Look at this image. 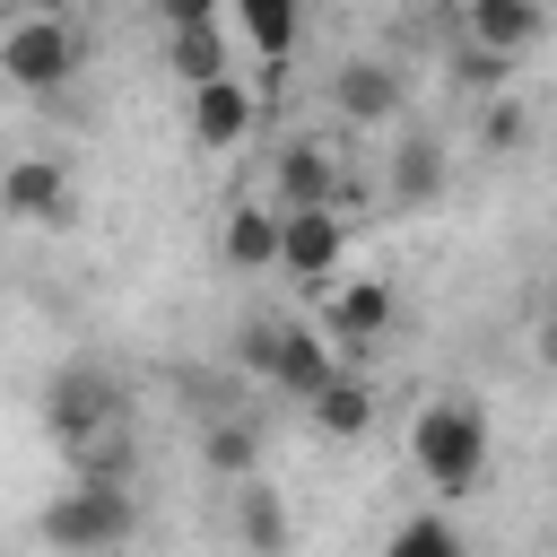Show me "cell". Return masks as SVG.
Returning a JSON list of instances; mask_svg holds the SVG:
<instances>
[{"instance_id": "obj_13", "label": "cell", "mask_w": 557, "mask_h": 557, "mask_svg": "<svg viewBox=\"0 0 557 557\" xmlns=\"http://www.w3.org/2000/svg\"><path fill=\"white\" fill-rule=\"evenodd\" d=\"M331 191H339L331 148H322V139H287L278 165H270V200H278V209H305V200H331Z\"/></svg>"}, {"instance_id": "obj_25", "label": "cell", "mask_w": 557, "mask_h": 557, "mask_svg": "<svg viewBox=\"0 0 557 557\" xmlns=\"http://www.w3.org/2000/svg\"><path fill=\"white\" fill-rule=\"evenodd\" d=\"M531 348H540V366H548V374H557V313H548V322H540V331H531Z\"/></svg>"}, {"instance_id": "obj_14", "label": "cell", "mask_w": 557, "mask_h": 557, "mask_svg": "<svg viewBox=\"0 0 557 557\" xmlns=\"http://www.w3.org/2000/svg\"><path fill=\"white\" fill-rule=\"evenodd\" d=\"M218 252H226L235 270H278V200H235Z\"/></svg>"}, {"instance_id": "obj_7", "label": "cell", "mask_w": 557, "mask_h": 557, "mask_svg": "<svg viewBox=\"0 0 557 557\" xmlns=\"http://www.w3.org/2000/svg\"><path fill=\"white\" fill-rule=\"evenodd\" d=\"M244 139H252V87H244L235 70L200 78V87H191V148L226 157V148H244Z\"/></svg>"}, {"instance_id": "obj_16", "label": "cell", "mask_w": 557, "mask_h": 557, "mask_svg": "<svg viewBox=\"0 0 557 557\" xmlns=\"http://www.w3.org/2000/svg\"><path fill=\"white\" fill-rule=\"evenodd\" d=\"M235 531H244V548H287V540H296V522H287L278 487H261V470H252V479H235Z\"/></svg>"}, {"instance_id": "obj_9", "label": "cell", "mask_w": 557, "mask_h": 557, "mask_svg": "<svg viewBox=\"0 0 557 557\" xmlns=\"http://www.w3.org/2000/svg\"><path fill=\"white\" fill-rule=\"evenodd\" d=\"M331 104H339L348 131H383V122H400V70L392 61H339Z\"/></svg>"}, {"instance_id": "obj_19", "label": "cell", "mask_w": 557, "mask_h": 557, "mask_svg": "<svg viewBox=\"0 0 557 557\" xmlns=\"http://www.w3.org/2000/svg\"><path fill=\"white\" fill-rule=\"evenodd\" d=\"M165 61H174V78H183V87H200V78H218V70H226V35H218V17H191V26H165Z\"/></svg>"}, {"instance_id": "obj_11", "label": "cell", "mask_w": 557, "mask_h": 557, "mask_svg": "<svg viewBox=\"0 0 557 557\" xmlns=\"http://www.w3.org/2000/svg\"><path fill=\"white\" fill-rule=\"evenodd\" d=\"M322 331H331L339 357H348V348H374V339L392 331V287H383V278H348V287H331Z\"/></svg>"}, {"instance_id": "obj_12", "label": "cell", "mask_w": 557, "mask_h": 557, "mask_svg": "<svg viewBox=\"0 0 557 557\" xmlns=\"http://www.w3.org/2000/svg\"><path fill=\"white\" fill-rule=\"evenodd\" d=\"M200 470L226 479V487L252 479V470H261V426H252L244 409H209V418H200Z\"/></svg>"}, {"instance_id": "obj_26", "label": "cell", "mask_w": 557, "mask_h": 557, "mask_svg": "<svg viewBox=\"0 0 557 557\" xmlns=\"http://www.w3.org/2000/svg\"><path fill=\"white\" fill-rule=\"evenodd\" d=\"M548 487H557V444H548Z\"/></svg>"}, {"instance_id": "obj_10", "label": "cell", "mask_w": 557, "mask_h": 557, "mask_svg": "<svg viewBox=\"0 0 557 557\" xmlns=\"http://www.w3.org/2000/svg\"><path fill=\"white\" fill-rule=\"evenodd\" d=\"M444 183H453V157H444V139H426V131L392 139V174H383L392 209H435V200H444Z\"/></svg>"}, {"instance_id": "obj_17", "label": "cell", "mask_w": 557, "mask_h": 557, "mask_svg": "<svg viewBox=\"0 0 557 557\" xmlns=\"http://www.w3.org/2000/svg\"><path fill=\"white\" fill-rule=\"evenodd\" d=\"M470 44H487V52L540 44V0H470Z\"/></svg>"}, {"instance_id": "obj_23", "label": "cell", "mask_w": 557, "mask_h": 557, "mask_svg": "<svg viewBox=\"0 0 557 557\" xmlns=\"http://www.w3.org/2000/svg\"><path fill=\"white\" fill-rule=\"evenodd\" d=\"M505 70H513V52H487V44H461V52H453V78H461L470 96H496Z\"/></svg>"}, {"instance_id": "obj_6", "label": "cell", "mask_w": 557, "mask_h": 557, "mask_svg": "<svg viewBox=\"0 0 557 557\" xmlns=\"http://www.w3.org/2000/svg\"><path fill=\"white\" fill-rule=\"evenodd\" d=\"M0 209L17 226H78V183H70L61 157H17L0 174Z\"/></svg>"}, {"instance_id": "obj_22", "label": "cell", "mask_w": 557, "mask_h": 557, "mask_svg": "<svg viewBox=\"0 0 557 557\" xmlns=\"http://www.w3.org/2000/svg\"><path fill=\"white\" fill-rule=\"evenodd\" d=\"M235 366H244L252 383H270V366H278V313H252V322H235Z\"/></svg>"}, {"instance_id": "obj_5", "label": "cell", "mask_w": 557, "mask_h": 557, "mask_svg": "<svg viewBox=\"0 0 557 557\" xmlns=\"http://www.w3.org/2000/svg\"><path fill=\"white\" fill-rule=\"evenodd\" d=\"M339 261H348V209H339V200L278 209V270H287L296 287H322Z\"/></svg>"}, {"instance_id": "obj_20", "label": "cell", "mask_w": 557, "mask_h": 557, "mask_svg": "<svg viewBox=\"0 0 557 557\" xmlns=\"http://www.w3.org/2000/svg\"><path fill=\"white\" fill-rule=\"evenodd\" d=\"M392 557H461V531L444 513H409V522H392Z\"/></svg>"}, {"instance_id": "obj_2", "label": "cell", "mask_w": 557, "mask_h": 557, "mask_svg": "<svg viewBox=\"0 0 557 557\" xmlns=\"http://www.w3.org/2000/svg\"><path fill=\"white\" fill-rule=\"evenodd\" d=\"M35 540H44V548H122V540H139V496H131V479H87V470H70V487L35 513Z\"/></svg>"}, {"instance_id": "obj_15", "label": "cell", "mask_w": 557, "mask_h": 557, "mask_svg": "<svg viewBox=\"0 0 557 557\" xmlns=\"http://www.w3.org/2000/svg\"><path fill=\"white\" fill-rule=\"evenodd\" d=\"M305 409H313V426H322L331 444H357V435H374V383H357L348 366H339V374H331V383H322Z\"/></svg>"}, {"instance_id": "obj_18", "label": "cell", "mask_w": 557, "mask_h": 557, "mask_svg": "<svg viewBox=\"0 0 557 557\" xmlns=\"http://www.w3.org/2000/svg\"><path fill=\"white\" fill-rule=\"evenodd\" d=\"M226 9H235V26L252 35V52H261L270 70L296 52V17H305V0H226Z\"/></svg>"}, {"instance_id": "obj_3", "label": "cell", "mask_w": 557, "mask_h": 557, "mask_svg": "<svg viewBox=\"0 0 557 557\" xmlns=\"http://www.w3.org/2000/svg\"><path fill=\"white\" fill-rule=\"evenodd\" d=\"M113 426H131V392H122V374L96 366V357L52 366V383H44V435H52L61 453H78V444H96V435H113Z\"/></svg>"}, {"instance_id": "obj_1", "label": "cell", "mask_w": 557, "mask_h": 557, "mask_svg": "<svg viewBox=\"0 0 557 557\" xmlns=\"http://www.w3.org/2000/svg\"><path fill=\"white\" fill-rule=\"evenodd\" d=\"M409 461H418V479H426L435 496H470V487L487 479V409L461 400V392L426 400L418 426H409Z\"/></svg>"}, {"instance_id": "obj_27", "label": "cell", "mask_w": 557, "mask_h": 557, "mask_svg": "<svg viewBox=\"0 0 557 557\" xmlns=\"http://www.w3.org/2000/svg\"><path fill=\"white\" fill-rule=\"evenodd\" d=\"M461 9H470V0H461Z\"/></svg>"}, {"instance_id": "obj_21", "label": "cell", "mask_w": 557, "mask_h": 557, "mask_svg": "<svg viewBox=\"0 0 557 557\" xmlns=\"http://www.w3.org/2000/svg\"><path fill=\"white\" fill-rule=\"evenodd\" d=\"M479 139L505 157V148H522V139H531V113H522V104L496 87V96H479Z\"/></svg>"}, {"instance_id": "obj_4", "label": "cell", "mask_w": 557, "mask_h": 557, "mask_svg": "<svg viewBox=\"0 0 557 557\" xmlns=\"http://www.w3.org/2000/svg\"><path fill=\"white\" fill-rule=\"evenodd\" d=\"M78 61H87V44H78V26H70L61 9H26V17L0 35V78H9L17 96H61V87L78 78Z\"/></svg>"}, {"instance_id": "obj_24", "label": "cell", "mask_w": 557, "mask_h": 557, "mask_svg": "<svg viewBox=\"0 0 557 557\" xmlns=\"http://www.w3.org/2000/svg\"><path fill=\"white\" fill-rule=\"evenodd\" d=\"M157 9H165V26H191V17H218L226 0H157Z\"/></svg>"}, {"instance_id": "obj_8", "label": "cell", "mask_w": 557, "mask_h": 557, "mask_svg": "<svg viewBox=\"0 0 557 557\" xmlns=\"http://www.w3.org/2000/svg\"><path fill=\"white\" fill-rule=\"evenodd\" d=\"M339 366H348V357L331 348V331H313V322H278V366H270V392H278V400H313Z\"/></svg>"}]
</instances>
